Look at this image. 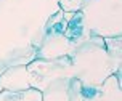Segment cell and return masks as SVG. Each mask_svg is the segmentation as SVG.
I'll use <instances>...</instances> for the list:
<instances>
[{"label": "cell", "mask_w": 122, "mask_h": 101, "mask_svg": "<svg viewBox=\"0 0 122 101\" xmlns=\"http://www.w3.org/2000/svg\"><path fill=\"white\" fill-rule=\"evenodd\" d=\"M71 60L72 76L79 79L82 85H100L104 82V79L121 69V64L106 51L104 39L98 35H90L84 43L74 48Z\"/></svg>", "instance_id": "6da1fadb"}, {"label": "cell", "mask_w": 122, "mask_h": 101, "mask_svg": "<svg viewBox=\"0 0 122 101\" xmlns=\"http://www.w3.org/2000/svg\"><path fill=\"white\" fill-rule=\"evenodd\" d=\"M80 11L92 35L121 37V0H90Z\"/></svg>", "instance_id": "7a4b0ae2"}, {"label": "cell", "mask_w": 122, "mask_h": 101, "mask_svg": "<svg viewBox=\"0 0 122 101\" xmlns=\"http://www.w3.org/2000/svg\"><path fill=\"white\" fill-rule=\"evenodd\" d=\"M26 67H27V76H29V85L39 91H42L55 79L72 76L71 56H63L56 60H37L36 58Z\"/></svg>", "instance_id": "3957f363"}, {"label": "cell", "mask_w": 122, "mask_h": 101, "mask_svg": "<svg viewBox=\"0 0 122 101\" xmlns=\"http://www.w3.org/2000/svg\"><path fill=\"white\" fill-rule=\"evenodd\" d=\"M82 101H122L121 82L112 74L100 85H84Z\"/></svg>", "instance_id": "277c9868"}, {"label": "cell", "mask_w": 122, "mask_h": 101, "mask_svg": "<svg viewBox=\"0 0 122 101\" xmlns=\"http://www.w3.org/2000/svg\"><path fill=\"white\" fill-rule=\"evenodd\" d=\"M66 18V27H64V37L66 40L71 43L72 48H77L80 43L92 35L85 26V19H84V13L82 11H74V13H64Z\"/></svg>", "instance_id": "5b68a950"}, {"label": "cell", "mask_w": 122, "mask_h": 101, "mask_svg": "<svg viewBox=\"0 0 122 101\" xmlns=\"http://www.w3.org/2000/svg\"><path fill=\"white\" fill-rule=\"evenodd\" d=\"M0 85L2 90L6 91H21L30 88L29 76L26 66H11L3 74H0Z\"/></svg>", "instance_id": "8992f818"}, {"label": "cell", "mask_w": 122, "mask_h": 101, "mask_svg": "<svg viewBox=\"0 0 122 101\" xmlns=\"http://www.w3.org/2000/svg\"><path fill=\"white\" fill-rule=\"evenodd\" d=\"M71 77L55 79L42 90V101H69L71 96Z\"/></svg>", "instance_id": "52a82bcc"}, {"label": "cell", "mask_w": 122, "mask_h": 101, "mask_svg": "<svg viewBox=\"0 0 122 101\" xmlns=\"http://www.w3.org/2000/svg\"><path fill=\"white\" fill-rule=\"evenodd\" d=\"M0 101H42V91L36 88H27L21 91H0Z\"/></svg>", "instance_id": "ba28073f"}, {"label": "cell", "mask_w": 122, "mask_h": 101, "mask_svg": "<svg viewBox=\"0 0 122 101\" xmlns=\"http://www.w3.org/2000/svg\"><path fill=\"white\" fill-rule=\"evenodd\" d=\"M104 47L112 60L121 64V37H106Z\"/></svg>", "instance_id": "9c48e42d"}, {"label": "cell", "mask_w": 122, "mask_h": 101, "mask_svg": "<svg viewBox=\"0 0 122 101\" xmlns=\"http://www.w3.org/2000/svg\"><path fill=\"white\" fill-rule=\"evenodd\" d=\"M0 91H2V85H0Z\"/></svg>", "instance_id": "30bf717a"}]
</instances>
